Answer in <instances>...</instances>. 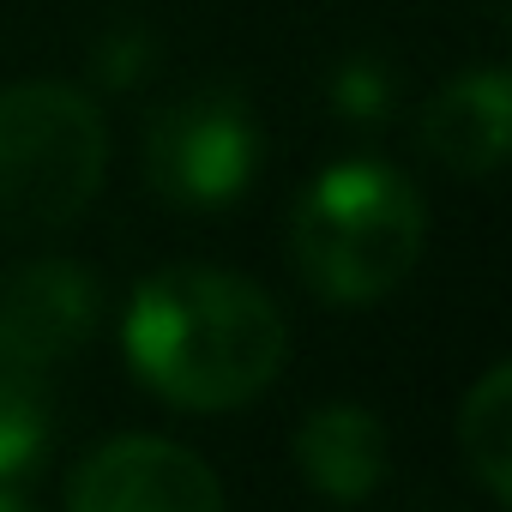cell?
Instances as JSON below:
<instances>
[{
    "mask_svg": "<svg viewBox=\"0 0 512 512\" xmlns=\"http://www.w3.org/2000/svg\"><path fill=\"white\" fill-rule=\"evenodd\" d=\"M121 356L139 386L175 410H241L290 362L284 308L241 272L163 266L133 284Z\"/></svg>",
    "mask_w": 512,
    "mask_h": 512,
    "instance_id": "6da1fadb",
    "label": "cell"
},
{
    "mask_svg": "<svg viewBox=\"0 0 512 512\" xmlns=\"http://www.w3.org/2000/svg\"><path fill=\"white\" fill-rule=\"evenodd\" d=\"M428 247V205L416 181L380 157L320 169L290 211V260L320 302L362 308L392 296Z\"/></svg>",
    "mask_w": 512,
    "mask_h": 512,
    "instance_id": "7a4b0ae2",
    "label": "cell"
},
{
    "mask_svg": "<svg viewBox=\"0 0 512 512\" xmlns=\"http://www.w3.org/2000/svg\"><path fill=\"white\" fill-rule=\"evenodd\" d=\"M109 169L103 109L67 79L0 91V229L55 235L85 217Z\"/></svg>",
    "mask_w": 512,
    "mask_h": 512,
    "instance_id": "3957f363",
    "label": "cell"
},
{
    "mask_svg": "<svg viewBox=\"0 0 512 512\" xmlns=\"http://www.w3.org/2000/svg\"><path fill=\"white\" fill-rule=\"evenodd\" d=\"M260 175V121L235 85H199L145 127V181L181 211H223Z\"/></svg>",
    "mask_w": 512,
    "mask_h": 512,
    "instance_id": "277c9868",
    "label": "cell"
},
{
    "mask_svg": "<svg viewBox=\"0 0 512 512\" xmlns=\"http://www.w3.org/2000/svg\"><path fill=\"white\" fill-rule=\"evenodd\" d=\"M67 512H223V482L181 440L121 434L85 452L67 482Z\"/></svg>",
    "mask_w": 512,
    "mask_h": 512,
    "instance_id": "5b68a950",
    "label": "cell"
},
{
    "mask_svg": "<svg viewBox=\"0 0 512 512\" xmlns=\"http://www.w3.org/2000/svg\"><path fill=\"white\" fill-rule=\"evenodd\" d=\"M103 290L79 260H25L0 272V350L55 368L97 338Z\"/></svg>",
    "mask_w": 512,
    "mask_h": 512,
    "instance_id": "8992f818",
    "label": "cell"
},
{
    "mask_svg": "<svg viewBox=\"0 0 512 512\" xmlns=\"http://www.w3.org/2000/svg\"><path fill=\"white\" fill-rule=\"evenodd\" d=\"M506 127H512V79H506V67H470V73L446 79L422 103L428 157L446 163L452 175H470V181L500 169Z\"/></svg>",
    "mask_w": 512,
    "mask_h": 512,
    "instance_id": "52a82bcc",
    "label": "cell"
},
{
    "mask_svg": "<svg viewBox=\"0 0 512 512\" xmlns=\"http://www.w3.org/2000/svg\"><path fill=\"white\" fill-rule=\"evenodd\" d=\"M296 470L320 500L338 506H362L380 494L386 470H392V440L386 422L362 404H326L308 410L296 428Z\"/></svg>",
    "mask_w": 512,
    "mask_h": 512,
    "instance_id": "ba28073f",
    "label": "cell"
},
{
    "mask_svg": "<svg viewBox=\"0 0 512 512\" xmlns=\"http://www.w3.org/2000/svg\"><path fill=\"white\" fill-rule=\"evenodd\" d=\"M458 452L494 506L512 500V368L494 362L458 404Z\"/></svg>",
    "mask_w": 512,
    "mask_h": 512,
    "instance_id": "9c48e42d",
    "label": "cell"
},
{
    "mask_svg": "<svg viewBox=\"0 0 512 512\" xmlns=\"http://www.w3.org/2000/svg\"><path fill=\"white\" fill-rule=\"evenodd\" d=\"M55 428V398H49V368H31L25 356L0 350V482H19Z\"/></svg>",
    "mask_w": 512,
    "mask_h": 512,
    "instance_id": "30bf717a",
    "label": "cell"
},
{
    "mask_svg": "<svg viewBox=\"0 0 512 512\" xmlns=\"http://www.w3.org/2000/svg\"><path fill=\"white\" fill-rule=\"evenodd\" d=\"M332 103L350 115V121H380L392 109V73L380 61H350L338 79H332Z\"/></svg>",
    "mask_w": 512,
    "mask_h": 512,
    "instance_id": "8fae6325",
    "label": "cell"
},
{
    "mask_svg": "<svg viewBox=\"0 0 512 512\" xmlns=\"http://www.w3.org/2000/svg\"><path fill=\"white\" fill-rule=\"evenodd\" d=\"M0 512H37V506H31V500L13 488V482H0Z\"/></svg>",
    "mask_w": 512,
    "mask_h": 512,
    "instance_id": "7c38bea8",
    "label": "cell"
}]
</instances>
